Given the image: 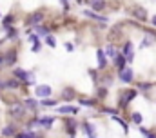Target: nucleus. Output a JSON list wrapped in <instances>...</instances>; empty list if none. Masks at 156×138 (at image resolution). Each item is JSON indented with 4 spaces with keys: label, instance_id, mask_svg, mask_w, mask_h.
<instances>
[{
    "label": "nucleus",
    "instance_id": "nucleus-1",
    "mask_svg": "<svg viewBox=\"0 0 156 138\" xmlns=\"http://www.w3.org/2000/svg\"><path fill=\"white\" fill-rule=\"evenodd\" d=\"M35 93H37V96H40V98L49 96V95H51V87H49V85H38V87L35 89Z\"/></svg>",
    "mask_w": 156,
    "mask_h": 138
},
{
    "label": "nucleus",
    "instance_id": "nucleus-2",
    "mask_svg": "<svg viewBox=\"0 0 156 138\" xmlns=\"http://www.w3.org/2000/svg\"><path fill=\"white\" fill-rule=\"evenodd\" d=\"M120 78H122L123 82H131V80H133V71H131L129 67L120 69Z\"/></svg>",
    "mask_w": 156,
    "mask_h": 138
},
{
    "label": "nucleus",
    "instance_id": "nucleus-3",
    "mask_svg": "<svg viewBox=\"0 0 156 138\" xmlns=\"http://www.w3.org/2000/svg\"><path fill=\"white\" fill-rule=\"evenodd\" d=\"M133 16L138 18V20H145V18H147V13H145L144 7H134V9H133Z\"/></svg>",
    "mask_w": 156,
    "mask_h": 138
},
{
    "label": "nucleus",
    "instance_id": "nucleus-4",
    "mask_svg": "<svg viewBox=\"0 0 156 138\" xmlns=\"http://www.w3.org/2000/svg\"><path fill=\"white\" fill-rule=\"evenodd\" d=\"M133 96H136V91H123V93H122V100H120V103L125 105L129 100H133Z\"/></svg>",
    "mask_w": 156,
    "mask_h": 138
},
{
    "label": "nucleus",
    "instance_id": "nucleus-5",
    "mask_svg": "<svg viewBox=\"0 0 156 138\" xmlns=\"http://www.w3.org/2000/svg\"><path fill=\"white\" fill-rule=\"evenodd\" d=\"M42 20H44V15H42V13H35V15L29 16V22H27V24H29V26H38Z\"/></svg>",
    "mask_w": 156,
    "mask_h": 138
},
{
    "label": "nucleus",
    "instance_id": "nucleus-6",
    "mask_svg": "<svg viewBox=\"0 0 156 138\" xmlns=\"http://www.w3.org/2000/svg\"><path fill=\"white\" fill-rule=\"evenodd\" d=\"M24 113H26L24 105H15V107L11 109V114H13L15 118H20V116H24Z\"/></svg>",
    "mask_w": 156,
    "mask_h": 138
},
{
    "label": "nucleus",
    "instance_id": "nucleus-7",
    "mask_svg": "<svg viewBox=\"0 0 156 138\" xmlns=\"http://www.w3.org/2000/svg\"><path fill=\"white\" fill-rule=\"evenodd\" d=\"M89 2H91V5H93L94 11H102L105 7V0H89Z\"/></svg>",
    "mask_w": 156,
    "mask_h": 138
},
{
    "label": "nucleus",
    "instance_id": "nucleus-8",
    "mask_svg": "<svg viewBox=\"0 0 156 138\" xmlns=\"http://www.w3.org/2000/svg\"><path fill=\"white\" fill-rule=\"evenodd\" d=\"M58 113H69V114H75V113H78V109L76 107H73V105H64V107L58 109Z\"/></svg>",
    "mask_w": 156,
    "mask_h": 138
},
{
    "label": "nucleus",
    "instance_id": "nucleus-9",
    "mask_svg": "<svg viewBox=\"0 0 156 138\" xmlns=\"http://www.w3.org/2000/svg\"><path fill=\"white\" fill-rule=\"evenodd\" d=\"M16 60V53L15 51H11V53H7V56L4 58V62H5V66H11L13 62Z\"/></svg>",
    "mask_w": 156,
    "mask_h": 138
},
{
    "label": "nucleus",
    "instance_id": "nucleus-10",
    "mask_svg": "<svg viewBox=\"0 0 156 138\" xmlns=\"http://www.w3.org/2000/svg\"><path fill=\"white\" fill-rule=\"evenodd\" d=\"M85 131H87V136L89 138H96V131H94V127H93L89 122L85 124Z\"/></svg>",
    "mask_w": 156,
    "mask_h": 138
},
{
    "label": "nucleus",
    "instance_id": "nucleus-11",
    "mask_svg": "<svg viewBox=\"0 0 156 138\" xmlns=\"http://www.w3.org/2000/svg\"><path fill=\"white\" fill-rule=\"evenodd\" d=\"M125 58L127 60H133V45H131V42L125 44Z\"/></svg>",
    "mask_w": 156,
    "mask_h": 138
},
{
    "label": "nucleus",
    "instance_id": "nucleus-12",
    "mask_svg": "<svg viewBox=\"0 0 156 138\" xmlns=\"http://www.w3.org/2000/svg\"><path fill=\"white\" fill-rule=\"evenodd\" d=\"M105 53H107L109 56H113V58H116V56H118V55H116V47H115L113 44H109V45L105 47Z\"/></svg>",
    "mask_w": 156,
    "mask_h": 138
},
{
    "label": "nucleus",
    "instance_id": "nucleus-13",
    "mask_svg": "<svg viewBox=\"0 0 156 138\" xmlns=\"http://www.w3.org/2000/svg\"><path fill=\"white\" fill-rule=\"evenodd\" d=\"M15 76H16V78H22V80H29V74H27L26 71H22V69H16V71H15Z\"/></svg>",
    "mask_w": 156,
    "mask_h": 138
},
{
    "label": "nucleus",
    "instance_id": "nucleus-14",
    "mask_svg": "<svg viewBox=\"0 0 156 138\" xmlns=\"http://www.w3.org/2000/svg\"><path fill=\"white\" fill-rule=\"evenodd\" d=\"M98 64H100V67L105 66V51H98Z\"/></svg>",
    "mask_w": 156,
    "mask_h": 138
},
{
    "label": "nucleus",
    "instance_id": "nucleus-15",
    "mask_svg": "<svg viewBox=\"0 0 156 138\" xmlns=\"http://www.w3.org/2000/svg\"><path fill=\"white\" fill-rule=\"evenodd\" d=\"M2 135H4V136H11V135H15V129H13L11 125H9V127H4V129H2Z\"/></svg>",
    "mask_w": 156,
    "mask_h": 138
},
{
    "label": "nucleus",
    "instance_id": "nucleus-16",
    "mask_svg": "<svg viewBox=\"0 0 156 138\" xmlns=\"http://www.w3.org/2000/svg\"><path fill=\"white\" fill-rule=\"evenodd\" d=\"M123 64H125V56L118 55V56H116V66H118L120 69H123Z\"/></svg>",
    "mask_w": 156,
    "mask_h": 138
},
{
    "label": "nucleus",
    "instance_id": "nucleus-17",
    "mask_svg": "<svg viewBox=\"0 0 156 138\" xmlns=\"http://www.w3.org/2000/svg\"><path fill=\"white\" fill-rule=\"evenodd\" d=\"M20 85V82H16V80H9L7 84H5V87H11V89H15V87H18Z\"/></svg>",
    "mask_w": 156,
    "mask_h": 138
},
{
    "label": "nucleus",
    "instance_id": "nucleus-18",
    "mask_svg": "<svg viewBox=\"0 0 156 138\" xmlns=\"http://www.w3.org/2000/svg\"><path fill=\"white\" fill-rule=\"evenodd\" d=\"M40 124H42L44 127H49V125L53 124V118H42V120H40Z\"/></svg>",
    "mask_w": 156,
    "mask_h": 138
},
{
    "label": "nucleus",
    "instance_id": "nucleus-19",
    "mask_svg": "<svg viewBox=\"0 0 156 138\" xmlns=\"http://www.w3.org/2000/svg\"><path fill=\"white\" fill-rule=\"evenodd\" d=\"M26 105H27V107H31V109H37V105H38V103H37V100H26Z\"/></svg>",
    "mask_w": 156,
    "mask_h": 138
},
{
    "label": "nucleus",
    "instance_id": "nucleus-20",
    "mask_svg": "<svg viewBox=\"0 0 156 138\" xmlns=\"http://www.w3.org/2000/svg\"><path fill=\"white\" fill-rule=\"evenodd\" d=\"M16 138H37V136L31 135V133H20V135H16Z\"/></svg>",
    "mask_w": 156,
    "mask_h": 138
},
{
    "label": "nucleus",
    "instance_id": "nucleus-21",
    "mask_svg": "<svg viewBox=\"0 0 156 138\" xmlns=\"http://www.w3.org/2000/svg\"><path fill=\"white\" fill-rule=\"evenodd\" d=\"M45 42H47V45H51V47H55V45H56V42H55V38H53V36H47V38H45Z\"/></svg>",
    "mask_w": 156,
    "mask_h": 138
},
{
    "label": "nucleus",
    "instance_id": "nucleus-22",
    "mask_svg": "<svg viewBox=\"0 0 156 138\" xmlns=\"http://www.w3.org/2000/svg\"><path fill=\"white\" fill-rule=\"evenodd\" d=\"M133 122L140 124V122H142V114H140V113H134V114H133Z\"/></svg>",
    "mask_w": 156,
    "mask_h": 138
},
{
    "label": "nucleus",
    "instance_id": "nucleus-23",
    "mask_svg": "<svg viewBox=\"0 0 156 138\" xmlns=\"http://www.w3.org/2000/svg\"><path fill=\"white\" fill-rule=\"evenodd\" d=\"M115 120H116L118 124H120V125H122V127H123V131H127V124H125V122H123V120H120V118H116V116H115Z\"/></svg>",
    "mask_w": 156,
    "mask_h": 138
},
{
    "label": "nucleus",
    "instance_id": "nucleus-24",
    "mask_svg": "<svg viewBox=\"0 0 156 138\" xmlns=\"http://www.w3.org/2000/svg\"><path fill=\"white\" fill-rule=\"evenodd\" d=\"M142 133H144V135H145L147 138H156L154 133H149V131H145V129H142Z\"/></svg>",
    "mask_w": 156,
    "mask_h": 138
},
{
    "label": "nucleus",
    "instance_id": "nucleus-25",
    "mask_svg": "<svg viewBox=\"0 0 156 138\" xmlns=\"http://www.w3.org/2000/svg\"><path fill=\"white\" fill-rule=\"evenodd\" d=\"M44 105H55V100H44Z\"/></svg>",
    "mask_w": 156,
    "mask_h": 138
},
{
    "label": "nucleus",
    "instance_id": "nucleus-26",
    "mask_svg": "<svg viewBox=\"0 0 156 138\" xmlns=\"http://www.w3.org/2000/svg\"><path fill=\"white\" fill-rule=\"evenodd\" d=\"M13 22V16H7V18H4V24H11Z\"/></svg>",
    "mask_w": 156,
    "mask_h": 138
},
{
    "label": "nucleus",
    "instance_id": "nucleus-27",
    "mask_svg": "<svg viewBox=\"0 0 156 138\" xmlns=\"http://www.w3.org/2000/svg\"><path fill=\"white\" fill-rule=\"evenodd\" d=\"M151 22H153V24L156 26V16H153V20H151Z\"/></svg>",
    "mask_w": 156,
    "mask_h": 138
},
{
    "label": "nucleus",
    "instance_id": "nucleus-28",
    "mask_svg": "<svg viewBox=\"0 0 156 138\" xmlns=\"http://www.w3.org/2000/svg\"><path fill=\"white\" fill-rule=\"evenodd\" d=\"M62 2H64V4H66V2H67V0H62Z\"/></svg>",
    "mask_w": 156,
    "mask_h": 138
}]
</instances>
